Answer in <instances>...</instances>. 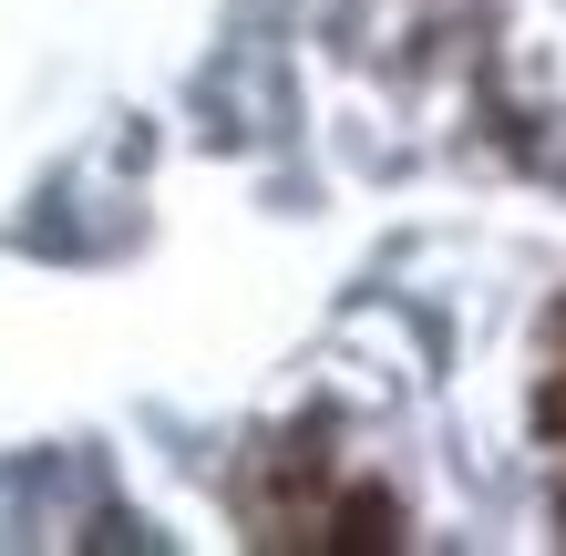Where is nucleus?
I'll use <instances>...</instances> for the list:
<instances>
[{
	"label": "nucleus",
	"mask_w": 566,
	"mask_h": 556,
	"mask_svg": "<svg viewBox=\"0 0 566 556\" xmlns=\"http://www.w3.org/2000/svg\"><path fill=\"white\" fill-rule=\"evenodd\" d=\"M329 546H350V556L402 546V505H391V495H340V505H329Z\"/></svg>",
	"instance_id": "nucleus-1"
},
{
	"label": "nucleus",
	"mask_w": 566,
	"mask_h": 556,
	"mask_svg": "<svg viewBox=\"0 0 566 556\" xmlns=\"http://www.w3.org/2000/svg\"><path fill=\"white\" fill-rule=\"evenodd\" d=\"M556 331H566V319H556Z\"/></svg>",
	"instance_id": "nucleus-3"
},
{
	"label": "nucleus",
	"mask_w": 566,
	"mask_h": 556,
	"mask_svg": "<svg viewBox=\"0 0 566 556\" xmlns=\"http://www.w3.org/2000/svg\"><path fill=\"white\" fill-rule=\"evenodd\" d=\"M536 422H546V433H566V381H546V402H536Z\"/></svg>",
	"instance_id": "nucleus-2"
}]
</instances>
